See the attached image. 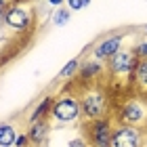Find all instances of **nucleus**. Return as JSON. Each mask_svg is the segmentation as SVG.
Here are the masks:
<instances>
[{
  "label": "nucleus",
  "instance_id": "nucleus-1",
  "mask_svg": "<svg viewBox=\"0 0 147 147\" xmlns=\"http://www.w3.org/2000/svg\"><path fill=\"white\" fill-rule=\"evenodd\" d=\"M53 118L57 120V122H74V120L80 118V113H82V107H80V99L71 97V95H63L55 99V105H53Z\"/></svg>",
  "mask_w": 147,
  "mask_h": 147
},
{
  "label": "nucleus",
  "instance_id": "nucleus-2",
  "mask_svg": "<svg viewBox=\"0 0 147 147\" xmlns=\"http://www.w3.org/2000/svg\"><path fill=\"white\" fill-rule=\"evenodd\" d=\"M107 97L101 90H88L84 92V97L80 99V107H82L84 118L88 120H99L103 118V113L107 111Z\"/></svg>",
  "mask_w": 147,
  "mask_h": 147
},
{
  "label": "nucleus",
  "instance_id": "nucleus-3",
  "mask_svg": "<svg viewBox=\"0 0 147 147\" xmlns=\"http://www.w3.org/2000/svg\"><path fill=\"white\" fill-rule=\"evenodd\" d=\"M139 57L135 55V51L128 49H120L116 55H113L107 61V69L113 74V76H124V74H132L137 67Z\"/></svg>",
  "mask_w": 147,
  "mask_h": 147
},
{
  "label": "nucleus",
  "instance_id": "nucleus-4",
  "mask_svg": "<svg viewBox=\"0 0 147 147\" xmlns=\"http://www.w3.org/2000/svg\"><path fill=\"white\" fill-rule=\"evenodd\" d=\"M143 143V135L141 130L135 126H118L111 135V147H141Z\"/></svg>",
  "mask_w": 147,
  "mask_h": 147
},
{
  "label": "nucleus",
  "instance_id": "nucleus-5",
  "mask_svg": "<svg viewBox=\"0 0 147 147\" xmlns=\"http://www.w3.org/2000/svg\"><path fill=\"white\" fill-rule=\"evenodd\" d=\"M122 42H124V34H113L109 38H105V40H101V42L95 46L92 57H95L97 61H105V59L109 61V59L122 49Z\"/></svg>",
  "mask_w": 147,
  "mask_h": 147
},
{
  "label": "nucleus",
  "instance_id": "nucleus-6",
  "mask_svg": "<svg viewBox=\"0 0 147 147\" xmlns=\"http://www.w3.org/2000/svg\"><path fill=\"white\" fill-rule=\"evenodd\" d=\"M111 135H113V130L107 120H92L88 137L95 147H111Z\"/></svg>",
  "mask_w": 147,
  "mask_h": 147
},
{
  "label": "nucleus",
  "instance_id": "nucleus-7",
  "mask_svg": "<svg viewBox=\"0 0 147 147\" xmlns=\"http://www.w3.org/2000/svg\"><path fill=\"white\" fill-rule=\"evenodd\" d=\"M4 23L15 32H25L32 23V15L23 6H11V9H6V13H4Z\"/></svg>",
  "mask_w": 147,
  "mask_h": 147
},
{
  "label": "nucleus",
  "instance_id": "nucleus-8",
  "mask_svg": "<svg viewBox=\"0 0 147 147\" xmlns=\"http://www.w3.org/2000/svg\"><path fill=\"white\" fill-rule=\"evenodd\" d=\"M120 116H122V122H124V124H128V126L141 124L143 120H145L143 103H141V101H137V99H130V101H126Z\"/></svg>",
  "mask_w": 147,
  "mask_h": 147
},
{
  "label": "nucleus",
  "instance_id": "nucleus-9",
  "mask_svg": "<svg viewBox=\"0 0 147 147\" xmlns=\"http://www.w3.org/2000/svg\"><path fill=\"white\" fill-rule=\"evenodd\" d=\"M53 105H55V99L53 97H44L42 101L38 103V107L32 111V116H30V122L32 124H36V122H42V118L46 116L49 111H53Z\"/></svg>",
  "mask_w": 147,
  "mask_h": 147
},
{
  "label": "nucleus",
  "instance_id": "nucleus-10",
  "mask_svg": "<svg viewBox=\"0 0 147 147\" xmlns=\"http://www.w3.org/2000/svg\"><path fill=\"white\" fill-rule=\"evenodd\" d=\"M46 135H49V124H46V122H36V124H32V128H30V132H28L30 141L34 143V145L44 143Z\"/></svg>",
  "mask_w": 147,
  "mask_h": 147
},
{
  "label": "nucleus",
  "instance_id": "nucleus-11",
  "mask_svg": "<svg viewBox=\"0 0 147 147\" xmlns=\"http://www.w3.org/2000/svg\"><path fill=\"white\" fill-rule=\"evenodd\" d=\"M15 141H17L15 128H13L11 124L2 122L0 124V147H11V145H15Z\"/></svg>",
  "mask_w": 147,
  "mask_h": 147
},
{
  "label": "nucleus",
  "instance_id": "nucleus-12",
  "mask_svg": "<svg viewBox=\"0 0 147 147\" xmlns=\"http://www.w3.org/2000/svg\"><path fill=\"white\" fill-rule=\"evenodd\" d=\"M135 82L141 90H147V59L139 57L137 67H135Z\"/></svg>",
  "mask_w": 147,
  "mask_h": 147
},
{
  "label": "nucleus",
  "instance_id": "nucleus-13",
  "mask_svg": "<svg viewBox=\"0 0 147 147\" xmlns=\"http://www.w3.org/2000/svg\"><path fill=\"white\" fill-rule=\"evenodd\" d=\"M101 71H103V65H101V61L92 59V61H86V63L82 65V67H80V76H82L84 80H90V78L99 76Z\"/></svg>",
  "mask_w": 147,
  "mask_h": 147
},
{
  "label": "nucleus",
  "instance_id": "nucleus-14",
  "mask_svg": "<svg viewBox=\"0 0 147 147\" xmlns=\"http://www.w3.org/2000/svg\"><path fill=\"white\" fill-rule=\"evenodd\" d=\"M80 71V61L78 59H71V61H67L63 65V69L59 71V78H71L74 74H78Z\"/></svg>",
  "mask_w": 147,
  "mask_h": 147
},
{
  "label": "nucleus",
  "instance_id": "nucleus-15",
  "mask_svg": "<svg viewBox=\"0 0 147 147\" xmlns=\"http://www.w3.org/2000/svg\"><path fill=\"white\" fill-rule=\"evenodd\" d=\"M69 9H59L53 13V25H57V28H61V25H65L69 21Z\"/></svg>",
  "mask_w": 147,
  "mask_h": 147
},
{
  "label": "nucleus",
  "instance_id": "nucleus-16",
  "mask_svg": "<svg viewBox=\"0 0 147 147\" xmlns=\"http://www.w3.org/2000/svg\"><path fill=\"white\" fill-rule=\"evenodd\" d=\"M65 4H67L69 11H82L90 4V0H65Z\"/></svg>",
  "mask_w": 147,
  "mask_h": 147
},
{
  "label": "nucleus",
  "instance_id": "nucleus-17",
  "mask_svg": "<svg viewBox=\"0 0 147 147\" xmlns=\"http://www.w3.org/2000/svg\"><path fill=\"white\" fill-rule=\"evenodd\" d=\"M135 55H137V57H141V59H147V42H141V44H137V49H135Z\"/></svg>",
  "mask_w": 147,
  "mask_h": 147
},
{
  "label": "nucleus",
  "instance_id": "nucleus-18",
  "mask_svg": "<svg viewBox=\"0 0 147 147\" xmlns=\"http://www.w3.org/2000/svg\"><path fill=\"white\" fill-rule=\"evenodd\" d=\"M67 147H88V143H86V139L76 137V139H71V141L67 143Z\"/></svg>",
  "mask_w": 147,
  "mask_h": 147
},
{
  "label": "nucleus",
  "instance_id": "nucleus-19",
  "mask_svg": "<svg viewBox=\"0 0 147 147\" xmlns=\"http://www.w3.org/2000/svg\"><path fill=\"white\" fill-rule=\"evenodd\" d=\"M30 141V137L28 135H17V141H15V147H25Z\"/></svg>",
  "mask_w": 147,
  "mask_h": 147
},
{
  "label": "nucleus",
  "instance_id": "nucleus-20",
  "mask_svg": "<svg viewBox=\"0 0 147 147\" xmlns=\"http://www.w3.org/2000/svg\"><path fill=\"white\" fill-rule=\"evenodd\" d=\"M63 2H65V0H49V4H51V6H61Z\"/></svg>",
  "mask_w": 147,
  "mask_h": 147
},
{
  "label": "nucleus",
  "instance_id": "nucleus-21",
  "mask_svg": "<svg viewBox=\"0 0 147 147\" xmlns=\"http://www.w3.org/2000/svg\"><path fill=\"white\" fill-rule=\"evenodd\" d=\"M4 13H6V9H0V23L4 21Z\"/></svg>",
  "mask_w": 147,
  "mask_h": 147
},
{
  "label": "nucleus",
  "instance_id": "nucleus-22",
  "mask_svg": "<svg viewBox=\"0 0 147 147\" xmlns=\"http://www.w3.org/2000/svg\"><path fill=\"white\" fill-rule=\"evenodd\" d=\"M145 32H147V25H145Z\"/></svg>",
  "mask_w": 147,
  "mask_h": 147
}]
</instances>
